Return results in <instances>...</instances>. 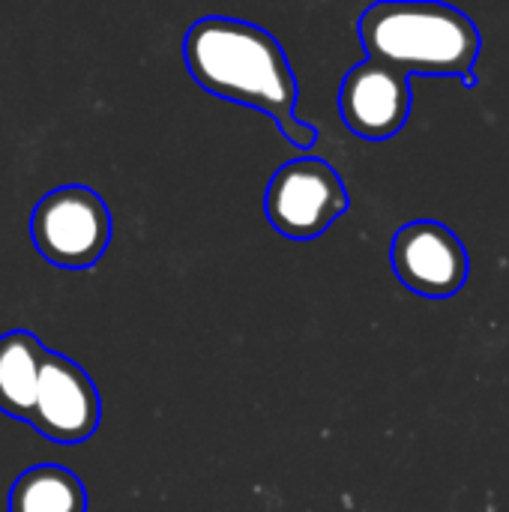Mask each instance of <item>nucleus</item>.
<instances>
[{
    "label": "nucleus",
    "mask_w": 509,
    "mask_h": 512,
    "mask_svg": "<svg viewBox=\"0 0 509 512\" xmlns=\"http://www.w3.org/2000/svg\"><path fill=\"white\" fill-rule=\"evenodd\" d=\"M189 75L213 96L249 105L276 120L285 141L297 150L315 147L321 132L297 117L300 87L294 69L264 27L240 18L207 15L183 39Z\"/></svg>",
    "instance_id": "1"
},
{
    "label": "nucleus",
    "mask_w": 509,
    "mask_h": 512,
    "mask_svg": "<svg viewBox=\"0 0 509 512\" xmlns=\"http://www.w3.org/2000/svg\"><path fill=\"white\" fill-rule=\"evenodd\" d=\"M357 33L369 60L405 78H462L465 87H477L474 63L480 57V30L456 6L375 3L360 15Z\"/></svg>",
    "instance_id": "2"
},
{
    "label": "nucleus",
    "mask_w": 509,
    "mask_h": 512,
    "mask_svg": "<svg viewBox=\"0 0 509 512\" xmlns=\"http://www.w3.org/2000/svg\"><path fill=\"white\" fill-rule=\"evenodd\" d=\"M108 204L90 186H57L30 213V240L60 270H90L111 243Z\"/></svg>",
    "instance_id": "3"
},
{
    "label": "nucleus",
    "mask_w": 509,
    "mask_h": 512,
    "mask_svg": "<svg viewBox=\"0 0 509 512\" xmlns=\"http://www.w3.org/2000/svg\"><path fill=\"white\" fill-rule=\"evenodd\" d=\"M351 207V195L336 168L318 156L285 162L264 192L267 222L288 240L309 243L321 237Z\"/></svg>",
    "instance_id": "4"
},
{
    "label": "nucleus",
    "mask_w": 509,
    "mask_h": 512,
    "mask_svg": "<svg viewBox=\"0 0 509 512\" xmlns=\"http://www.w3.org/2000/svg\"><path fill=\"white\" fill-rule=\"evenodd\" d=\"M390 261L399 282L429 300L459 294L471 276L465 243L435 219H414L402 225L393 237Z\"/></svg>",
    "instance_id": "5"
},
{
    "label": "nucleus",
    "mask_w": 509,
    "mask_h": 512,
    "mask_svg": "<svg viewBox=\"0 0 509 512\" xmlns=\"http://www.w3.org/2000/svg\"><path fill=\"white\" fill-rule=\"evenodd\" d=\"M102 402L93 378L69 357L48 351L33 429L54 444H81L99 429Z\"/></svg>",
    "instance_id": "6"
},
{
    "label": "nucleus",
    "mask_w": 509,
    "mask_h": 512,
    "mask_svg": "<svg viewBox=\"0 0 509 512\" xmlns=\"http://www.w3.org/2000/svg\"><path fill=\"white\" fill-rule=\"evenodd\" d=\"M411 105V78L375 60L357 63L339 90V111L348 129L369 141H387L399 135L411 117Z\"/></svg>",
    "instance_id": "7"
},
{
    "label": "nucleus",
    "mask_w": 509,
    "mask_h": 512,
    "mask_svg": "<svg viewBox=\"0 0 509 512\" xmlns=\"http://www.w3.org/2000/svg\"><path fill=\"white\" fill-rule=\"evenodd\" d=\"M48 348L30 330L0 336V411L33 426Z\"/></svg>",
    "instance_id": "8"
},
{
    "label": "nucleus",
    "mask_w": 509,
    "mask_h": 512,
    "mask_svg": "<svg viewBox=\"0 0 509 512\" xmlns=\"http://www.w3.org/2000/svg\"><path fill=\"white\" fill-rule=\"evenodd\" d=\"M6 512H87V492L69 468L36 465L12 483Z\"/></svg>",
    "instance_id": "9"
}]
</instances>
